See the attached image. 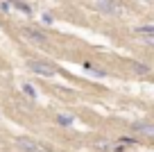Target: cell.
<instances>
[{
	"label": "cell",
	"instance_id": "cell-12",
	"mask_svg": "<svg viewBox=\"0 0 154 152\" xmlns=\"http://www.w3.org/2000/svg\"><path fill=\"white\" fill-rule=\"evenodd\" d=\"M118 143H120V145H134V143H138V141H136L134 136H120Z\"/></svg>",
	"mask_w": 154,
	"mask_h": 152
},
{
	"label": "cell",
	"instance_id": "cell-10",
	"mask_svg": "<svg viewBox=\"0 0 154 152\" xmlns=\"http://www.w3.org/2000/svg\"><path fill=\"white\" fill-rule=\"evenodd\" d=\"M11 5H14L18 11H23L25 16H32V7H29L27 2H20V0H11Z\"/></svg>",
	"mask_w": 154,
	"mask_h": 152
},
{
	"label": "cell",
	"instance_id": "cell-6",
	"mask_svg": "<svg viewBox=\"0 0 154 152\" xmlns=\"http://www.w3.org/2000/svg\"><path fill=\"white\" fill-rule=\"evenodd\" d=\"M82 66H84L86 73H91V75H95V77H106V71H104V68H97L93 62H84Z\"/></svg>",
	"mask_w": 154,
	"mask_h": 152
},
{
	"label": "cell",
	"instance_id": "cell-3",
	"mask_svg": "<svg viewBox=\"0 0 154 152\" xmlns=\"http://www.w3.org/2000/svg\"><path fill=\"white\" fill-rule=\"evenodd\" d=\"M93 7H95V11L106 14V16H118L120 14V5H118L116 0H95Z\"/></svg>",
	"mask_w": 154,
	"mask_h": 152
},
{
	"label": "cell",
	"instance_id": "cell-13",
	"mask_svg": "<svg viewBox=\"0 0 154 152\" xmlns=\"http://www.w3.org/2000/svg\"><path fill=\"white\" fill-rule=\"evenodd\" d=\"M11 7H14V5H11V0H5V2H0V9H2V11H11Z\"/></svg>",
	"mask_w": 154,
	"mask_h": 152
},
{
	"label": "cell",
	"instance_id": "cell-8",
	"mask_svg": "<svg viewBox=\"0 0 154 152\" xmlns=\"http://www.w3.org/2000/svg\"><path fill=\"white\" fill-rule=\"evenodd\" d=\"M131 71H134V75H149L152 68H149L147 64H143V62H131Z\"/></svg>",
	"mask_w": 154,
	"mask_h": 152
},
{
	"label": "cell",
	"instance_id": "cell-1",
	"mask_svg": "<svg viewBox=\"0 0 154 152\" xmlns=\"http://www.w3.org/2000/svg\"><path fill=\"white\" fill-rule=\"evenodd\" d=\"M27 68L34 73V75H41V77H54L59 73V68L54 66L52 62H45V59H29Z\"/></svg>",
	"mask_w": 154,
	"mask_h": 152
},
{
	"label": "cell",
	"instance_id": "cell-7",
	"mask_svg": "<svg viewBox=\"0 0 154 152\" xmlns=\"http://www.w3.org/2000/svg\"><path fill=\"white\" fill-rule=\"evenodd\" d=\"M57 125H61V127H72L75 125V116L72 114H57Z\"/></svg>",
	"mask_w": 154,
	"mask_h": 152
},
{
	"label": "cell",
	"instance_id": "cell-11",
	"mask_svg": "<svg viewBox=\"0 0 154 152\" xmlns=\"http://www.w3.org/2000/svg\"><path fill=\"white\" fill-rule=\"evenodd\" d=\"M20 89H23V93H25V95H27V98H29V100H36V89H34V86H32V84H29V82H25V84H23V86H20Z\"/></svg>",
	"mask_w": 154,
	"mask_h": 152
},
{
	"label": "cell",
	"instance_id": "cell-2",
	"mask_svg": "<svg viewBox=\"0 0 154 152\" xmlns=\"http://www.w3.org/2000/svg\"><path fill=\"white\" fill-rule=\"evenodd\" d=\"M16 145L23 152H54L50 145H43V143L34 141V138H27V136H16Z\"/></svg>",
	"mask_w": 154,
	"mask_h": 152
},
{
	"label": "cell",
	"instance_id": "cell-4",
	"mask_svg": "<svg viewBox=\"0 0 154 152\" xmlns=\"http://www.w3.org/2000/svg\"><path fill=\"white\" fill-rule=\"evenodd\" d=\"M20 34H23L27 41L36 43V46H48V34L41 32V30H36V27H23Z\"/></svg>",
	"mask_w": 154,
	"mask_h": 152
},
{
	"label": "cell",
	"instance_id": "cell-9",
	"mask_svg": "<svg viewBox=\"0 0 154 152\" xmlns=\"http://www.w3.org/2000/svg\"><path fill=\"white\" fill-rule=\"evenodd\" d=\"M134 32L138 36H154V25H138V27H134Z\"/></svg>",
	"mask_w": 154,
	"mask_h": 152
},
{
	"label": "cell",
	"instance_id": "cell-5",
	"mask_svg": "<svg viewBox=\"0 0 154 152\" xmlns=\"http://www.w3.org/2000/svg\"><path fill=\"white\" fill-rule=\"evenodd\" d=\"M131 132L140 134V136H154V123H149V120H134L131 123Z\"/></svg>",
	"mask_w": 154,
	"mask_h": 152
},
{
	"label": "cell",
	"instance_id": "cell-14",
	"mask_svg": "<svg viewBox=\"0 0 154 152\" xmlns=\"http://www.w3.org/2000/svg\"><path fill=\"white\" fill-rule=\"evenodd\" d=\"M52 21H54L52 14H43V23H45V25H52Z\"/></svg>",
	"mask_w": 154,
	"mask_h": 152
},
{
	"label": "cell",
	"instance_id": "cell-15",
	"mask_svg": "<svg viewBox=\"0 0 154 152\" xmlns=\"http://www.w3.org/2000/svg\"><path fill=\"white\" fill-rule=\"evenodd\" d=\"M143 43L149 46V48H154V36H143Z\"/></svg>",
	"mask_w": 154,
	"mask_h": 152
},
{
	"label": "cell",
	"instance_id": "cell-16",
	"mask_svg": "<svg viewBox=\"0 0 154 152\" xmlns=\"http://www.w3.org/2000/svg\"><path fill=\"white\" fill-rule=\"evenodd\" d=\"M111 152H125V150H122V145H113V147H111Z\"/></svg>",
	"mask_w": 154,
	"mask_h": 152
}]
</instances>
